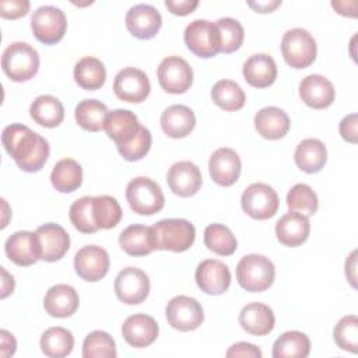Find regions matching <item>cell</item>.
Listing matches in <instances>:
<instances>
[{"label": "cell", "instance_id": "6da1fadb", "mask_svg": "<svg viewBox=\"0 0 358 358\" xmlns=\"http://www.w3.org/2000/svg\"><path fill=\"white\" fill-rule=\"evenodd\" d=\"M6 151L24 172H38L49 158V143L28 126L11 123L1 133Z\"/></svg>", "mask_w": 358, "mask_h": 358}, {"label": "cell", "instance_id": "7a4b0ae2", "mask_svg": "<svg viewBox=\"0 0 358 358\" xmlns=\"http://www.w3.org/2000/svg\"><path fill=\"white\" fill-rule=\"evenodd\" d=\"M155 249L185 252L187 250L194 239V225L183 218H166L161 220L151 227Z\"/></svg>", "mask_w": 358, "mask_h": 358}, {"label": "cell", "instance_id": "3957f363", "mask_svg": "<svg viewBox=\"0 0 358 358\" xmlns=\"http://www.w3.org/2000/svg\"><path fill=\"white\" fill-rule=\"evenodd\" d=\"M275 277L273 262L263 255H246L236 264V280L239 285L249 292H262L268 289Z\"/></svg>", "mask_w": 358, "mask_h": 358}, {"label": "cell", "instance_id": "277c9868", "mask_svg": "<svg viewBox=\"0 0 358 358\" xmlns=\"http://www.w3.org/2000/svg\"><path fill=\"white\" fill-rule=\"evenodd\" d=\"M1 69L13 81H28L39 70V55L27 42H13L3 52Z\"/></svg>", "mask_w": 358, "mask_h": 358}, {"label": "cell", "instance_id": "5b68a950", "mask_svg": "<svg viewBox=\"0 0 358 358\" xmlns=\"http://www.w3.org/2000/svg\"><path fill=\"white\" fill-rule=\"evenodd\" d=\"M126 199L130 208L140 215H152L165 204L161 186L145 176L134 178L127 183Z\"/></svg>", "mask_w": 358, "mask_h": 358}, {"label": "cell", "instance_id": "8992f818", "mask_svg": "<svg viewBox=\"0 0 358 358\" xmlns=\"http://www.w3.org/2000/svg\"><path fill=\"white\" fill-rule=\"evenodd\" d=\"M316 41L303 28L288 29L281 38V53L292 69H306L316 59Z\"/></svg>", "mask_w": 358, "mask_h": 358}, {"label": "cell", "instance_id": "52a82bcc", "mask_svg": "<svg viewBox=\"0 0 358 358\" xmlns=\"http://www.w3.org/2000/svg\"><path fill=\"white\" fill-rule=\"evenodd\" d=\"M185 43L199 57H213L221 52V35L208 20H194L185 29Z\"/></svg>", "mask_w": 358, "mask_h": 358}, {"label": "cell", "instance_id": "ba28073f", "mask_svg": "<svg viewBox=\"0 0 358 358\" xmlns=\"http://www.w3.org/2000/svg\"><path fill=\"white\" fill-rule=\"evenodd\" d=\"M31 29L39 42L53 45L63 39L67 29V18L55 6H41L31 17Z\"/></svg>", "mask_w": 358, "mask_h": 358}, {"label": "cell", "instance_id": "9c48e42d", "mask_svg": "<svg viewBox=\"0 0 358 358\" xmlns=\"http://www.w3.org/2000/svg\"><path fill=\"white\" fill-rule=\"evenodd\" d=\"M278 196L267 183L249 185L241 197L242 210L255 220H267L275 215L278 210Z\"/></svg>", "mask_w": 358, "mask_h": 358}, {"label": "cell", "instance_id": "30bf717a", "mask_svg": "<svg viewBox=\"0 0 358 358\" xmlns=\"http://www.w3.org/2000/svg\"><path fill=\"white\" fill-rule=\"evenodd\" d=\"M168 323L179 331L196 330L204 320V312L197 299L186 295L173 296L166 308Z\"/></svg>", "mask_w": 358, "mask_h": 358}, {"label": "cell", "instance_id": "8fae6325", "mask_svg": "<svg viewBox=\"0 0 358 358\" xmlns=\"http://www.w3.org/2000/svg\"><path fill=\"white\" fill-rule=\"evenodd\" d=\"M161 88L169 94H183L193 83V70L190 64L179 56L165 57L157 70Z\"/></svg>", "mask_w": 358, "mask_h": 358}, {"label": "cell", "instance_id": "7c38bea8", "mask_svg": "<svg viewBox=\"0 0 358 358\" xmlns=\"http://www.w3.org/2000/svg\"><path fill=\"white\" fill-rule=\"evenodd\" d=\"M115 292L123 303L138 305L150 294V278L137 267H126L115 278Z\"/></svg>", "mask_w": 358, "mask_h": 358}, {"label": "cell", "instance_id": "4fadbf2b", "mask_svg": "<svg viewBox=\"0 0 358 358\" xmlns=\"http://www.w3.org/2000/svg\"><path fill=\"white\" fill-rule=\"evenodd\" d=\"M151 84L147 74L136 67H124L113 80L115 95L126 102L140 103L150 95Z\"/></svg>", "mask_w": 358, "mask_h": 358}, {"label": "cell", "instance_id": "5bb4252c", "mask_svg": "<svg viewBox=\"0 0 358 358\" xmlns=\"http://www.w3.org/2000/svg\"><path fill=\"white\" fill-rule=\"evenodd\" d=\"M109 264L110 260L108 252L96 245L83 246L74 256L76 273L90 282L103 278L109 271Z\"/></svg>", "mask_w": 358, "mask_h": 358}, {"label": "cell", "instance_id": "9a60e30c", "mask_svg": "<svg viewBox=\"0 0 358 358\" xmlns=\"http://www.w3.org/2000/svg\"><path fill=\"white\" fill-rule=\"evenodd\" d=\"M199 288L210 295L224 294L231 284V271L225 263L217 259H207L199 263L194 273Z\"/></svg>", "mask_w": 358, "mask_h": 358}, {"label": "cell", "instance_id": "2e32d148", "mask_svg": "<svg viewBox=\"0 0 358 358\" xmlns=\"http://www.w3.org/2000/svg\"><path fill=\"white\" fill-rule=\"evenodd\" d=\"M124 22L127 31L133 36L138 39H151L158 34L162 25V17L154 6L141 3L129 8Z\"/></svg>", "mask_w": 358, "mask_h": 358}, {"label": "cell", "instance_id": "e0dca14e", "mask_svg": "<svg viewBox=\"0 0 358 358\" xmlns=\"http://www.w3.org/2000/svg\"><path fill=\"white\" fill-rule=\"evenodd\" d=\"M166 182L172 193L179 197H190L199 192L203 183L199 166L190 161L175 162L168 173Z\"/></svg>", "mask_w": 358, "mask_h": 358}, {"label": "cell", "instance_id": "ac0fdd59", "mask_svg": "<svg viewBox=\"0 0 358 358\" xmlns=\"http://www.w3.org/2000/svg\"><path fill=\"white\" fill-rule=\"evenodd\" d=\"M242 169V162L235 150L221 147L215 150L208 161V171L211 179L220 186L234 185Z\"/></svg>", "mask_w": 358, "mask_h": 358}, {"label": "cell", "instance_id": "d6986e66", "mask_svg": "<svg viewBox=\"0 0 358 358\" xmlns=\"http://www.w3.org/2000/svg\"><path fill=\"white\" fill-rule=\"evenodd\" d=\"M4 250L7 257L17 266H31L41 260V246L36 232L17 231L7 238Z\"/></svg>", "mask_w": 358, "mask_h": 358}, {"label": "cell", "instance_id": "ffe728a7", "mask_svg": "<svg viewBox=\"0 0 358 358\" xmlns=\"http://www.w3.org/2000/svg\"><path fill=\"white\" fill-rule=\"evenodd\" d=\"M36 236L41 246V260H60L70 248V236L63 227L48 222L36 228Z\"/></svg>", "mask_w": 358, "mask_h": 358}, {"label": "cell", "instance_id": "44dd1931", "mask_svg": "<svg viewBox=\"0 0 358 358\" xmlns=\"http://www.w3.org/2000/svg\"><path fill=\"white\" fill-rule=\"evenodd\" d=\"M159 333L158 323L152 316L136 313L129 316L122 324V336L126 343L134 348L151 345Z\"/></svg>", "mask_w": 358, "mask_h": 358}, {"label": "cell", "instance_id": "7402d4cb", "mask_svg": "<svg viewBox=\"0 0 358 358\" xmlns=\"http://www.w3.org/2000/svg\"><path fill=\"white\" fill-rule=\"evenodd\" d=\"M299 96L309 108L324 109L333 103L336 91L324 76L309 74L299 83Z\"/></svg>", "mask_w": 358, "mask_h": 358}, {"label": "cell", "instance_id": "603a6c76", "mask_svg": "<svg viewBox=\"0 0 358 358\" xmlns=\"http://www.w3.org/2000/svg\"><path fill=\"white\" fill-rule=\"evenodd\" d=\"M140 127L141 124L138 117L127 109H115L109 112L103 123V130L108 137L116 143V145H123L131 141Z\"/></svg>", "mask_w": 358, "mask_h": 358}, {"label": "cell", "instance_id": "cb8c5ba5", "mask_svg": "<svg viewBox=\"0 0 358 358\" xmlns=\"http://www.w3.org/2000/svg\"><path fill=\"white\" fill-rule=\"evenodd\" d=\"M241 327L253 336L268 334L275 324L273 309L262 302H250L245 305L239 313Z\"/></svg>", "mask_w": 358, "mask_h": 358}, {"label": "cell", "instance_id": "d4e9b609", "mask_svg": "<svg viewBox=\"0 0 358 358\" xmlns=\"http://www.w3.org/2000/svg\"><path fill=\"white\" fill-rule=\"evenodd\" d=\"M80 298L77 291L67 284H56L50 287L43 298L46 313L53 317H69L78 309Z\"/></svg>", "mask_w": 358, "mask_h": 358}, {"label": "cell", "instance_id": "484cf974", "mask_svg": "<svg viewBox=\"0 0 358 358\" xmlns=\"http://www.w3.org/2000/svg\"><path fill=\"white\" fill-rule=\"evenodd\" d=\"M310 232V224L308 217L289 211L284 214L275 224V235L280 243L289 248L302 245Z\"/></svg>", "mask_w": 358, "mask_h": 358}, {"label": "cell", "instance_id": "4316f807", "mask_svg": "<svg viewBox=\"0 0 358 358\" xmlns=\"http://www.w3.org/2000/svg\"><path fill=\"white\" fill-rule=\"evenodd\" d=\"M242 73L249 85L255 88H266L275 81L277 66L271 56L256 53L245 62Z\"/></svg>", "mask_w": 358, "mask_h": 358}, {"label": "cell", "instance_id": "83f0119b", "mask_svg": "<svg viewBox=\"0 0 358 358\" xmlns=\"http://www.w3.org/2000/svg\"><path fill=\"white\" fill-rule=\"evenodd\" d=\"M161 127L171 138H183L192 133L196 124V116L189 106L172 105L161 115Z\"/></svg>", "mask_w": 358, "mask_h": 358}, {"label": "cell", "instance_id": "f1b7e54d", "mask_svg": "<svg viewBox=\"0 0 358 358\" xmlns=\"http://www.w3.org/2000/svg\"><path fill=\"white\" fill-rule=\"evenodd\" d=\"M291 126L288 115L277 106H266L255 116L257 133L267 140H280L285 137Z\"/></svg>", "mask_w": 358, "mask_h": 358}, {"label": "cell", "instance_id": "f546056e", "mask_svg": "<svg viewBox=\"0 0 358 358\" xmlns=\"http://www.w3.org/2000/svg\"><path fill=\"white\" fill-rule=\"evenodd\" d=\"M294 159L301 171L316 173L327 161L326 145L319 138H305L296 145Z\"/></svg>", "mask_w": 358, "mask_h": 358}, {"label": "cell", "instance_id": "4dcf8cb0", "mask_svg": "<svg viewBox=\"0 0 358 358\" xmlns=\"http://www.w3.org/2000/svg\"><path fill=\"white\" fill-rule=\"evenodd\" d=\"M119 245L130 256L150 255L155 249L151 227L141 224L129 225L120 232Z\"/></svg>", "mask_w": 358, "mask_h": 358}, {"label": "cell", "instance_id": "1f68e13d", "mask_svg": "<svg viewBox=\"0 0 358 358\" xmlns=\"http://www.w3.org/2000/svg\"><path fill=\"white\" fill-rule=\"evenodd\" d=\"M29 115L35 123L43 127H56L64 119L63 103L53 95H39L29 106Z\"/></svg>", "mask_w": 358, "mask_h": 358}, {"label": "cell", "instance_id": "d6a6232c", "mask_svg": "<svg viewBox=\"0 0 358 358\" xmlns=\"http://www.w3.org/2000/svg\"><path fill=\"white\" fill-rule=\"evenodd\" d=\"M50 182L60 193H71L83 183V168L73 158H63L52 169Z\"/></svg>", "mask_w": 358, "mask_h": 358}, {"label": "cell", "instance_id": "836d02e7", "mask_svg": "<svg viewBox=\"0 0 358 358\" xmlns=\"http://www.w3.org/2000/svg\"><path fill=\"white\" fill-rule=\"evenodd\" d=\"M74 80L84 90H99L106 80V70L103 63L92 56L80 59L74 66Z\"/></svg>", "mask_w": 358, "mask_h": 358}, {"label": "cell", "instance_id": "e575fe53", "mask_svg": "<svg viewBox=\"0 0 358 358\" xmlns=\"http://www.w3.org/2000/svg\"><path fill=\"white\" fill-rule=\"evenodd\" d=\"M310 352L309 337L296 330L282 333L273 345L274 358H306Z\"/></svg>", "mask_w": 358, "mask_h": 358}, {"label": "cell", "instance_id": "d590c367", "mask_svg": "<svg viewBox=\"0 0 358 358\" xmlns=\"http://www.w3.org/2000/svg\"><path fill=\"white\" fill-rule=\"evenodd\" d=\"M41 350L46 357L63 358L67 357L74 347L73 333L64 327H49L41 336Z\"/></svg>", "mask_w": 358, "mask_h": 358}, {"label": "cell", "instance_id": "8d00e7d4", "mask_svg": "<svg viewBox=\"0 0 358 358\" xmlns=\"http://www.w3.org/2000/svg\"><path fill=\"white\" fill-rule=\"evenodd\" d=\"M108 108L98 99H84L74 110L76 122L87 131H99L103 129L105 119L108 116Z\"/></svg>", "mask_w": 358, "mask_h": 358}, {"label": "cell", "instance_id": "74e56055", "mask_svg": "<svg viewBox=\"0 0 358 358\" xmlns=\"http://www.w3.org/2000/svg\"><path fill=\"white\" fill-rule=\"evenodd\" d=\"M211 99L221 109L232 112L243 108L246 95L238 83L232 80H220L213 85Z\"/></svg>", "mask_w": 358, "mask_h": 358}, {"label": "cell", "instance_id": "f35d334b", "mask_svg": "<svg viewBox=\"0 0 358 358\" xmlns=\"http://www.w3.org/2000/svg\"><path fill=\"white\" fill-rule=\"evenodd\" d=\"M204 245L220 256H231L238 248L235 235L222 224H210L206 227Z\"/></svg>", "mask_w": 358, "mask_h": 358}, {"label": "cell", "instance_id": "ab89813d", "mask_svg": "<svg viewBox=\"0 0 358 358\" xmlns=\"http://www.w3.org/2000/svg\"><path fill=\"white\" fill-rule=\"evenodd\" d=\"M287 207L289 208V211H295L305 217H310L317 211V196L309 185L296 183L289 189L287 194Z\"/></svg>", "mask_w": 358, "mask_h": 358}, {"label": "cell", "instance_id": "60d3db41", "mask_svg": "<svg viewBox=\"0 0 358 358\" xmlns=\"http://www.w3.org/2000/svg\"><path fill=\"white\" fill-rule=\"evenodd\" d=\"M94 217L99 229H110L122 220V208L117 200L112 196L102 194L92 199Z\"/></svg>", "mask_w": 358, "mask_h": 358}, {"label": "cell", "instance_id": "b9f144b4", "mask_svg": "<svg viewBox=\"0 0 358 358\" xmlns=\"http://www.w3.org/2000/svg\"><path fill=\"white\" fill-rule=\"evenodd\" d=\"M117 355L115 340L106 331L95 330L87 334L83 343L84 358H115Z\"/></svg>", "mask_w": 358, "mask_h": 358}, {"label": "cell", "instance_id": "7bdbcfd3", "mask_svg": "<svg viewBox=\"0 0 358 358\" xmlns=\"http://www.w3.org/2000/svg\"><path fill=\"white\" fill-rule=\"evenodd\" d=\"M92 199L94 197L84 196L77 199L70 206V211H69L70 221L74 225V228L83 234H94L99 229L94 217Z\"/></svg>", "mask_w": 358, "mask_h": 358}, {"label": "cell", "instance_id": "ee69618b", "mask_svg": "<svg viewBox=\"0 0 358 358\" xmlns=\"http://www.w3.org/2000/svg\"><path fill=\"white\" fill-rule=\"evenodd\" d=\"M333 338L336 344L350 352L358 351V319L355 315L341 317L333 330Z\"/></svg>", "mask_w": 358, "mask_h": 358}, {"label": "cell", "instance_id": "f6af8a7d", "mask_svg": "<svg viewBox=\"0 0 358 358\" xmlns=\"http://www.w3.org/2000/svg\"><path fill=\"white\" fill-rule=\"evenodd\" d=\"M221 35V53H232L238 50L243 42V27L242 24L231 17L220 18L215 22Z\"/></svg>", "mask_w": 358, "mask_h": 358}, {"label": "cell", "instance_id": "bcb514c9", "mask_svg": "<svg viewBox=\"0 0 358 358\" xmlns=\"http://www.w3.org/2000/svg\"><path fill=\"white\" fill-rule=\"evenodd\" d=\"M151 133L147 127L141 126L138 133L134 136V138L123 145H117V151L119 154L123 157V159L126 161H138L143 157H145V154L150 151L151 148Z\"/></svg>", "mask_w": 358, "mask_h": 358}, {"label": "cell", "instance_id": "7dc6e473", "mask_svg": "<svg viewBox=\"0 0 358 358\" xmlns=\"http://www.w3.org/2000/svg\"><path fill=\"white\" fill-rule=\"evenodd\" d=\"M28 0H1L0 1V15L7 20H15L24 17L29 11Z\"/></svg>", "mask_w": 358, "mask_h": 358}, {"label": "cell", "instance_id": "c3c4849f", "mask_svg": "<svg viewBox=\"0 0 358 358\" xmlns=\"http://www.w3.org/2000/svg\"><path fill=\"white\" fill-rule=\"evenodd\" d=\"M228 358L231 357H249V358H260L262 357V351L255 345V344H250V343H245V341H241V343H236L234 345L229 347V350L227 351L225 354Z\"/></svg>", "mask_w": 358, "mask_h": 358}, {"label": "cell", "instance_id": "681fc988", "mask_svg": "<svg viewBox=\"0 0 358 358\" xmlns=\"http://www.w3.org/2000/svg\"><path fill=\"white\" fill-rule=\"evenodd\" d=\"M357 119H358L357 113H351V115H347L345 117H343V120L340 122L341 137L345 141L352 143V144L357 143V124H358Z\"/></svg>", "mask_w": 358, "mask_h": 358}, {"label": "cell", "instance_id": "f907efd6", "mask_svg": "<svg viewBox=\"0 0 358 358\" xmlns=\"http://www.w3.org/2000/svg\"><path fill=\"white\" fill-rule=\"evenodd\" d=\"M166 8L175 15H187L199 6L197 0H166Z\"/></svg>", "mask_w": 358, "mask_h": 358}, {"label": "cell", "instance_id": "816d5d0a", "mask_svg": "<svg viewBox=\"0 0 358 358\" xmlns=\"http://www.w3.org/2000/svg\"><path fill=\"white\" fill-rule=\"evenodd\" d=\"M0 340H1V355L3 357L13 355L15 352V347H17V341H15L14 336L11 333H8L7 330H1Z\"/></svg>", "mask_w": 358, "mask_h": 358}, {"label": "cell", "instance_id": "f5cc1de1", "mask_svg": "<svg viewBox=\"0 0 358 358\" xmlns=\"http://www.w3.org/2000/svg\"><path fill=\"white\" fill-rule=\"evenodd\" d=\"M248 6L252 7L257 13H271L278 6H281L280 0H268V1H248Z\"/></svg>", "mask_w": 358, "mask_h": 358}, {"label": "cell", "instance_id": "db71d44e", "mask_svg": "<svg viewBox=\"0 0 358 358\" xmlns=\"http://www.w3.org/2000/svg\"><path fill=\"white\" fill-rule=\"evenodd\" d=\"M357 250H352L348 259L345 260V275L350 284L355 288V266H357Z\"/></svg>", "mask_w": 358, "mask_h": 358}, {"label": "cell", "instance_id": "11a10c76", "mask_svg": "<svg viewBox=\"0 0 358 358\" xmlns=\"http://www.w3.org/2000/svg\"><path fill=\"white\" fill-rule=\"evenodd\" d=\"M1 274H3V284H1V298H6L14 291V278L10 275L4 267H1Z\"/></svg>", "mask_w": 358, "mask_h": 358}]
</instances>
